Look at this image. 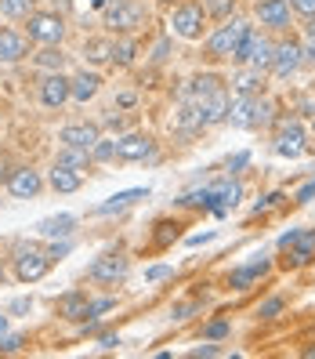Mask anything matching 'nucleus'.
Segmentation results:
<instances>
[{"label": "nucleus", "instance_id": "obj_32", "mask_svg": "<svg viewBox=\"0 0 315 359\" xmlns=\"http://www.w3.org/2000/svg\"><path fill=\"white\" fill-rule=\"evenodd\" d=\"M134 40H120V44L113 48V58L120 62V66H131V62H134Z\"/></svg>", "mask_w": 315, "mask_h": 359}, {"label": "nucleus", "instance_id": "obj_27", "mask_svg": "<svg viewBox=\"0 0 315 359\" xmlns=\"http://www.w3.org/2000/svg\"><path fill=\"white\" fill-rule=\"evenodd\" d=\"M83 55H88L94 66H102V62H109V58H113V44H109V40H102V36H94V40H88Z\"/></svg>", "mask_w": 315, "mask_h": 359}, {"label": "nucleus", "instance_id": "obj_23", "mask_svg": "<svg viewBox=\"0 0 315 359\" xmlns=\"http://www.w3.org/2000/svg\"><path fill=\"white\" fill-rule=\"evenodd\" d=\"M268 272V262H250V265H243V269H236L232 276H228V283H232L236 290H246L250 283H254L258 276H265Z\"/></svg>", "mask_w": 315, "mask_h": 359}, {"label": "nucleus", "instance_id": "obj_9", "mask_svg": "<svg viewBox=\"0 0 315 359\" xmlns=\"http://www.w3.org/2000/svg\"><path fill=\"white\" fill-rule=\"evenodd\" d=\"M88 276H91L94 283H116V280L127 276V258H120V255H105V258H98V262L91 265Z\"/></svg>", "mask_w": 315, "mask_h": 359}, {"label": "nucleus", "instance_id": "obj_38", "mask_svg": "<svg viewBox=\"0 0 315 359\" xmlns=\"http://www.w3.org/2000/svg\"><path fill=\"white\" fill-rule=\"evenodd\" d=\"M171 276V265H153L149 272H145V280H153V283H160V280H167Z\"/></svg>", "mask_w": 315, "mask_h": 359}, {"label": "nucleus", "instance_id": "obj_49", "mask_svg": "<svg viewBox=\"0 0 315 359\" xmlns=\"http://www.w3.org/2000/svg\"><path fill=\"white\" fill-rule=\"evenodd\" d=\"M192 309H196V305H178V309H174V320H185V316L192 312Z\"/></svg>", "mask_w": 315, "mask_h": 359}, {"label": "nucleus", "instance_id": "obj_46", "mask_svg": "<svg viewBox=\"0 0 315 359\" xmlns=\"http://www.w3.org/2000/svg\"><path fill=\"white\" fill-rule=\"evenodd\" d=\"M11 175H15V171H11V163H8V160H0V185L11 182Z\"/></svg>", "mask_w": 315, "mask_h": 359}, {"label": "nucleus", "instance_id": "obj_28", "mask_svg": "<svg viewBox=\"0 0 315 359\" xmlns=\"http://www.w3.org/2000/svg\"><path fill=\"white\" fill-rule=\"evenodd\" d=\"M272 123V102L254 95V105H250V128H268Z\"/></svg>", "mask_w": 315, "mask_h": 359}, {"label": "nucleus", "instance_id": "obj_3", "mask_svg": "<svg viewBox=\"0 0 315 359\" xmlns=\"http://www.w3.org/2000/svg\"><path fill=\"white\" fill-rule=\"evenodd\" d=\"M171 26H174V33H178V36H185V40L203 36V8L196 4V0H185V4H178V8H174Z\"/></svg>", "mask_w": 315, "mask_h": 359}, {"label": "nucleus", "instance_id": "obj_4", "mask_svg": "<svg viewBox=\"0 0 315 359\" xmlns=\"http://www.w3.org/2000/svg\"><path fill=\"white\" fill-rule=\"evenodd\" d=\"M276 153H279V156H290V160L304 153V131H301V123H298V120H290V116H283V120H279Z\"/></svg>", "mask_w": 315, "mask_h": 359}, {"label": "nucleus", "instance_id": "obj_43", "mask_svg": "<svg viewBox=\"0 0 315 359\" xmlns=\"http://www.w3.org/2000/svg\"><path fill=\"white\" fill-rule=\"evenodd\" d=\"M113 309V298H102V302H91V316H98V312H109Z\"/></svg>", "mask_w": 315, "mask_h": 359}, {"label": "nucleus", "instance_id": "obj_18", "mask_svg": "<svg viewBox=\"0 0 315 359\" xmlns=\"http://www.w3.org/2000/svg\"><path fill=\"white\" fill-rule=\"evenodd\" d=\"M149 196V189H127V193H116L109 203H98L91 215H98V218H105V215H116V210H123V207H131L134 200H145Z\"/></svg>", "mask_w": 315, "mask_h": 359}, {"label": "nucleus", "instance_id": "obj_42", "mask_svg": "<svg viewBox=\"0 0 315 359\" xmlns=\"http://www.w3.org/2000/svg\"><path fill=\"white\" fill-rule=\"evenodd\" d=\"M301 58H304V62H315V36H308V40H304V48H301Z\"/></svg>", "mask_w": 315, "mask_h": 359}, {"label": "nucleus", "instance_id": "obj_17", "mask_svg": "<svg viewBox=\"0 0 315 359\" xmlns=\"http://www.w3.org/2000/svg\"><path fill=\"white\" fill-rule=\"evenodd\" d=\"M272 55H276V48H272L265 36H254V33H250V55H246L250 66H254L258 73L272 69Z\"/></svg>", "mask_w": 315, "mask_h": 359}, {"label": "nucleus", "instance_id": "obj_54", "mask_svg": "<svg viewBox=\"0 0 315 359\" xmlns=\"http://www.w3.org/2000/svg\"><path fill=\"white\" fill-rule=\"evenodd\" d=\"M0 287H4V272H0Z\"/></svg>", "mask_w": 315, "mask_h": 359}, {"label": "nucleus", "instance_id": "obj_48", "mask_svg": "<svg viewBox=\"0 0 315 359\" xmlns=\"http://www.w3.org/2000/svg\"><path fill=\"white\" fill-rule=\"evenodd\" d=\"M298 236H301V229H293V232H286V236L279 240V250H286V247H290L293 240H298Z\"/></svg>", "mask_w": 315, "mask_h": 359}, {"label": "nucleus", "instance_id": "obj_30", "mask_svg": "<svg viewBox=\"0 0 315 359\" xmlns=\"http://www.w3.org/2000/svg\"><path fill=\"white\" fill-rule=\"evenodd\" d=\"M33 0H0V15L4 18H29Z\"/></svg>", "mask_w": 315, "mask_h": 359}, {"label": "nucleus", "instance_id": "obj_1", "mask_svg": "<svg viewBox=\"0 0 315 359\" xmlns=\"http://www.w3.org/2000/svg\"><path fill=\"white\" fill-rule=\"evenodd\" d=\"M246 33H250L246 22H225L214 36L206 40V58H214V62H218V58H232Z\"/></svg>", "mask_w": 315, "mask_h": 359}, {"label": "nucleus", "instance_id": "obj_40", "mask_svg": "<svg viewBox=\"0 0 315 359\" xmlns=\"http://www.w3.org/2000/svg\"><path fill=\"white\" fill-rule=\"evenodd\" d=\"M293 11H301V15H315V0H293Z\"/></svg>", "mask_w": 315, "mask_h": 359}, {"label": "nucleus", "instance_id": "obj_53", "mask_svg": "<svg viewBox=\"0 0 315 359\" xmlns=\"http://www.w3.org/2000/svg\"><path fill=\"white\" fill-rule=\"evenodd\" d=\"M308 36H315V15H312V22H308Z\"/></svg>", "mask_w": 315, "mask_h": 359}, {"label": "nucleus", "instance_id": "obj_47", "mask_svg": "<svg viewBox=\"0 0 315 359\" xmlns=\"http://www.w3.org/2000/svg\"><path fill=\"white\" fill-rule=\"evenodd\" d=\"M18 312H29V298H18V302H11V316H18Z\"/></svg>", "mask_w": 315, "mask_h": 359}, {"label": "nucleus", "instance_id": "obj_44", "mask_svg": "<svg viewBox=\"0 0 315 359\" xmlns=\"http://www.w3.org/2000/svg\"><path fill=\"white\" fill-rule=\"evenodd\" d=\"M98 345H102V348H116V345H120V337H116V334H102V337H98Z\"/></svg>", "mask_w": 315, "mask_h": 359}, {"label": "nucleus", "instance_id": "obj_20", "mask_svg": "<svg viewBox=\"0 0 315 359\" xmlns=\"http://www.w3.org/2000/svg\"><path fill=\"white\" fill-rule=\"evenodd\" d=\"M26 58V40L15 29H0V62H18Z\"/></svg>", "mask_w": 315, "mask_h": 359}, {"label": "nucleus", "instance_id": "obj_55", "mask_svg": "<svg viewBox=\"0 0 315 359\" xmlns=\"http://www.w3.org/2000/svg\"><path fill=\"white\" fill-rule=\"evenodd\" d=\"M312 182H315V178H312Z\"/></svg>", "mask_w": 315, "mask_h": 359}, {"label": "nucleus", "instance_id": "obj_45", "mask_svg": "<svg viewBox=\"0 0 315 359\" xmlns=\"http://www.w3.org/2000/svg\"><path fill=\"white\" fill-rule=\"evenodd\" d=\"M246 163H250V156H246V153H239L236 160H228V171H239V167H246Z\"/></svg>", "mask_w": 315, "mask_h": 359}, {"label": "nucleus", "instance_id": "obj_29", "mask_svg": "<svg viewBox=\"0 0 315 359\" xmlns=\"http://www.w3.org/2000/svg\"><path fill=\"white\" fill-rule=\"evenodd\" d=\"M236 91L239 95H261L265 91V76L254 69V73H243L239 80H236Z\"/></svg>", "mask_w": 315, "mask_h": 359}, {"label": "nucleus", "instance_id": "obj_21", "mask_svg": "<svg viewBox=\"0 0 315 359\" xmlns=\"http://www.w3.org/2000/svg\"><path fill=\"white\" fill-rule=\"evenodd\" d=\"M98 83H102L98 73H80V76H73V80H69V98H76V102L94 98V95H98Z\"/></svg>", "mask_w": 315, "mask_h": 359}, {"label": "nucleus", "instance_id": "obj_37", "mask_svg": "<svg viewBox=\"0 0 315 359\" xmlns=\"http://www.w3.org/2000/svg\"><path fill=\"white\" fill-rule=\"evenodd\" d=\"M26 345V337H18V334H11V337H0V352H18Z\"/></svg>", "mask_w": 315, "mask_h": 359}, {"label": "nucleus", "instance_id": "obj_8", "mask_svg": "<svg viewBox=\"0 0 315 359\" xmlns=\"http://www.w3.org/2000/svg\"><path fill=\"white\" fill-rule=\"evenodd\" d=\"M62 33H66V26L58 15H29V36L40 44H58Z\"/></svg>", "mask_w": 315, "mask_h": 359}, {"label": "nucleus", "instance_id": "obj_33", "mask_svg": "<svg viewBox=\"0 0 315 359\" xmlns=\"http://www.w3.org/2000/svg\"><path fill=\"white\" fill-rule=\"evenodd\" d=\"M232 8H236V0H206V11L214 15V18H225Z\"/></svg>", "mask_w": 315, "mask_h": 359}, {"label": "nucleus", "instance_id": "obj_36", "mask_svg": "<svg viewBox=\"0 0 315 359\" xmlns=\"http://www.w3.org/2000/svg\"><path fill=\"white\" fill-rule=\"evenodd\" d=\"M279 312H283V298H268V302L261 305V320H276Z\"/></svg>", "mask_w": 315, "mask_h": 359}, {"label": "nucleus", "instance_id": "obj_50", "mask_svg": "<svg viewBox=\"0 0 315 359\" xmlns=\"http://www.w3.org/2000/svg\"><path fill=\"white\" fill-rule=\"evenodd\" d=\"M301 109H304V116H315V102L304 98V102H301Z\"/></svg>", "mask_w": 315, "mask_h": 359}, {"label": "nucleus", "instance_id": "obj_16", "mask_svg": "<svg viewBox=\"0 0 315 359\" xmlns=\"http://www.w3.org/2000/svg\"><path fill=\"white\" fill-rule=\"evenodd\" d=\"M8 189H11V196H15V200H29V196L40 193V175L29 171V167H22V171H15V175H11Z\"/></svg>", "mask_w": 315, "mask_h": 359}, {"label": "nucleus", "instance_id": "obj_14", "mask_svg": "<svg viewBox=\"0 0 315 359\" xmlns=\"http://www.w3.org/2000/svg\"><path fill=\"white\" fill-rule=\"evenodd\" d=\"M116 156L120 160H145V156H153V138H145V135L120 138L116 142Z\"/></svg>", "mask_w": 315, "mask_h": 359}, {"label": "nucleus", "instance_id": "obj_6", "mask_svg": "<svg viewBox=\"0 0 315 359\" xmlns=\"http://www.w3.org/2000/svg\"><path fill=\"white\" fill-rule=\"evenodd\" d=\"M301 44L298 40H286V44H279L276 48V55H272V73H276L279 80H290L293 73L301 69Z\"/></svg>", "mask_w": 315, "mask_h": 359}, {"label": "nucleus", "instance_id": "obj_22", "mask_svg": "<svg viewBox=\"0 0 315 359\" xmlns=\"http://www.w3.org/2000/svg\"><path fill=\"white\" fill-rule=\"evenodd\" d=\"M214 91H221V76H214V73H206V76H196V80H188V88H185V98H192V102H200V98H206V95H214Z\"/></svg>", "mask_w": 315, "mask_h": 359}, {"label": "nucleus", "instance_id": "obj_10", "mask_svg": "<svg viewBox=\"0 0 315 359\" xmlns=\"http://www.w3.org/2000/svg\"><path fill=\"white\" fill-rule=\"evenodd\" d=\"M258 18H261V26L268 29H286L290 26V4L286 0H258Z\"/></svg>", "mask_w": 315, "mask_h": 359}, {"label": "nucleus", "instance_id": "obj_26", "mask_svg": "<svg viewBox=\"0 0 315 359\" xmlns=\"http://www.w3.org/2000/svg\"><path fill=\"white\" fill-rule=\"evenodd\" d=\"M55 163H58V167H69V171H80V167H88V163H91V153H88V149H73V145H66V153H58Z\"/></svg>", "mask_w": 315, "mask_h": 359}, {"label": "nucleus", "instance_id": "obj_7", "mask_svg": "<svg viewBox=\"0 0 315 359\" xmlns=\"http://www.w3.org/2000/svg\"><path fill=\"white\" fill-rule=\"evenodd\" d=\"M105 18H109V26L120 29V33H127L141 22V4L138 0H116V4L105 11Z\"/></svg>", "mask_w": 315, "mask_h": 359}, {"label": "nucleus", "instance_id": "obj_5", "mask_svg": "<svg viewBox=\"0 0 315 359\" xmlns=\"http://www.w3.org/2000/svg\"><path fill=\"white\" fill-rule=\"evenodd\" d=\"M196 113H200V128H214V123H225L228 120V95L225 88L214 91V95H206L196 102Z\"/></svg>", "mask_w": 315, "mask_h": 359}, {"label": "nucleus", "instance_id": "obj_11", "mask_svg": "<svg viewBox=\"0 0 315 359\" xmlns=\"http://www.w3.org/2000/svg\"><path fill=\"white\" fill-rule=\"evenodd\" d=\"M58 142L73 145V149H88L91 153L94 142H98V128H94V123H69V128H62Z\"/></svg>", "mask_w": 315, "mask_h": 359}, {"label": "nucleus", "instance_id": "obj_35", "mask_svg": "<svg viewBox=\"0 0 315 359\" xmlns=\"http://www.w3.org/2000/svg\"><path fill=\"white\" fill-rule=\"evenodd\" d=\"M91 156L94 160H109V156H116V142H94V149H91Z\"/></svg>", "mask_w": 315, "mask_h": 359}, {"label": "nucleus", "instance_id": "obj_34", "mask_svg": "<svg viewBox=\"0 0 315 359\" xmlns=\"http://www.w3.org/2000/svg\"><path fill=\"white\" fill-rule=\"evenodd\" d=\"M178 229H181V225H171V222H163V225H160V232H156V243H160V247H167L171 240H178Z\"/></svg>", "mask_w": 315, "mask_h": 359}, {"label": "nucleus", "instance_id": "obj_12", "mask_svg": "<svg viewBox=\"0 0 315 359\" xmlns=\"http://www.w3.org/2000/svg\"><path fill=\"white\" fill-rule=\"evenodd\" d=\"M290 258H286V265H308V262H315V229H301V236L293 240L290 247Z\"/></svg>", "mask_w": 315, "mask_h": 359}, {"label": "nucleus", "instance_id": "obj_13", "mask_svg": "<svg viewBox=\"0 0 315 359\" xmlns=\"http://www.w3.org/2000/svg\"><path fill=\"white\" fill-rule=\"evenodd\" d=\"M40 98H44V105H51V109H58L62 102L69 98V80L62 73H51L40 80Z\"/></svg>", "mask_w": 315, "mask_h": 359}, {"label": "nucleus", "instance_id": "obj_25", "mask_svg": "<svg viewBox=\"0 0 315 359\" xmlns=\"http://www.w3.org/2000/svg\"><path fill=\"white\" fill-rule=\"evenodd\" d=\"M51 185L58 189V193H76L80 189V175L69 171V167H58L55 163V171H51Z\"/></svg>", "mask_w": 315, "mask_h": 359}, {"label": "nucleus", "instance_id": "obj_2", "mask_svg": "<svg viewBox=\"0 0 315 359\" xmlns=\"http://www.w3.org/2000/svg\"><path fill=\"white\" fill-rule=\"evenodd\" d=\"M48 269H51L48 250H40V247H22V250H18V258H15V276L22 280V283L40 280Z\"/></svg>", "mask_w": 315, "mask_h": 359}, {"label": "nucleus", "instance_id": "obj_51", "mask_svg": "<svg viewBox=\"0 0 315 359\" xmlns=\"http://www.w3.org/2000/svg\"><path fill=\"white\" fill-rule=\"evenodd\" d=\"M192 355H218V348H214V345H203V348H196Z\"/></svg>", "mask_w": 315, "mask_h": 359}, {"label": "nucleus", "instance_id": "obj_39", "mask_svg": "<svg viewBox=\"0 0 315 359\" xmlns=\"http://www.w3.org/2000/svg\"><path fill=\"white\" fill-rule=\"evenodd\" d=\"M203 334H206V337H225V334H228V323H225V320H218V323H210Z\"/></svg>", "mask_w": 315, "mask_h": 359}, {"label": "nucleus", "instance_id": "obj_19", "mask_svg": "<svg viewBox=\"0 0 315 359\" xmlns=\"http://www.w3.org/2000/svg\"><path fill=\"white\" fill-rule=\"evenodd\" d=\"M239 196H243V189H239V182H218L214 185V207H210V210H214V215H225V210L228 207H236L239 203Z\"/></svg>", "mask_w": 315, "mask_h": 359}, {"label": "nucleus", "instance_id": "obj_31", "mask_svg": "<svg viewBox=\"0 0 315 359\" xmlns=\"http://www.w3.org/2000/svg\"><path fill=\"white\" fill-rule=\"evenodd\" d=\"M36 62H40V66H48V69H62V66H66V55H62L58 48H44L36 55Z\"/></svg>", "mask_w": 315, "mask_h": 359}, {"label": "nucleus", "instance_id": "obj_24", "mask_svg": "<svg viewBox=\"0 0 315 359\" xmlns=\"http://www.w3.org/2000/svg\"><path fill=\"white\" fill-rule=\"evenodd\" d=\"M73 225H76L73 215H58V218H44L36 225V232H40V236H69Z\"/></svg>", "mask_w": 315, "mask_h": 359}, {"label": "nucleus", "instance_id": "obj_52", "mask_svg": "<svg viewBox=\"0 0 315 359\" xmlns=\"http://www.w3.org/2000/svg\"><path fill=\"white\" fill-rule=\"evenodd\" d=\"M8 330V316H0V334H4Z\"/></svg>", "mask_w": 315, "mask_h": 359}, {"label": "nucleus", "instance_id": "obj_41", "mask_svg": "<svg viewBox=\"0 0 315 359\" xmlns=\"http://www.w3.org/2000/svg\"><path fill=\"white\" fill-rule=\"evenodd\" d=\"M312 200H315V182H308L301 193H298V203H312Z\"/></svg>", "mask_w": 315, "mask_h": 359}, {"label": "nucleus", "instance_id": "obj_15", "mask_svg": "<svg viewBox=\"0 0 315 359\" xmlns=\"http://www.w3.org/2000/svg\"><path fill=\"white\" fill-rule=\"evenodd\" d=\"M58 312L66 316L69 323H83V320L91 316V302H88V294H80V290L66 294V298L58 302Z\"/></svg>", "mask_w": 315, "mask_h": 359}]
</instances>
